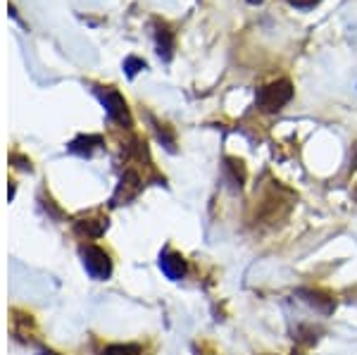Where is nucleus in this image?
<instances>
[{"instance_id": "7", "label": "nucleus", "mask_w": 357, "mask_h": 355, "mask_svg": "<svg viewBox=\"0 0 357 355\" xmlns=\"http://www.w3.org/2000/svg\"><path fill=\"white\" fill-rule=\"evenodd\" d=\"M160 270H162L172 282L181 279L186 274V260L178 253H162L160 255Z\"/></svg>"}, {"instance_id": "2", "label": "nucleus", "mask_w": 357, "mask_h": 355, "mask_svg": "<svg viewBox=\"0 0 357 355\" xmlns=\"http://www.w3.org/2000/svg\"><path fill=\"white\" fill-rule=\"evenodd\" d=\"M281 191H284V188L274 184L272 191H269L267 196H264V200L260 203V213H257V222H267L269 227H274L276 222L284 220V217L289 215L293 196L284 200V198L279 196Z\"/></svg>"}, {"instance_id": "4", "label": "nucleus", "mask_w": 357, "mask_h": 355, "mask_svg": "<svg viewBox=\"0 0 357 355\" xmlns=\"http://www.w3.org/2000/svg\"><path fill=\"white\" fill-rule=\"evenodd\" d=\"M100 98H102V105H105L107 114H110L114 122L126 124V127H129V124H131V117H129V110H126V103H124L122 96H119L117 91L107 89L105 93H100Z\"/></svg>"}, {"instance_id": "11", "label": "nucleus", "mask_w": 357, "mask_h": 355, "mask_svg": "<svg viewBox=\"0 0 357 355\" xmlns=\"http://www.w3.org/2000/svg\"><path fill=\"white\" fill-rule=\"evenodd\" d=\"M224 163H227V172H231V181H234V184L243 186V181H245V165H243V160L227 158Z\"/></svg>"}, {"instance_id": "15", "label": "nucleus", "mask_w": 357, "mask_h": 355, "mask_svg": "<svg viewBox=\"0 0 357 355\" xmlns=\"http://www.w3.org/2000/svg\"><path fill=\"white\" fill-rule=\"evenodd\" d=\"M250 5H260V3H264V0H248Z\"/></svg>"}, {"instance_id": "6", "label": "nucleus", "mask_w": 357, "mask_h": 355, "mask_svg": "<svg viewBox=\"0 0 357 355\" xmlns=\"http://www.w3.org/2000/svg\"><path fill=\"white\" fill-rule=\"evenodd\" d=\"M138 191H141V176H138L136 172H126L122 176V181H119L117 193H114V205L129 203L131 198L138 196Z\"/></svg>"}, {"instance_id": "8", "label": "nucleus", "mask_w": 357, "mask_h": 355, "mask_svg": "<svg viewBox=\"0 0 357 355\" xmlns=\"http://www.w3.org/2000/svg\"><path fill=\"white\" fill-rule=\"evenodd\" d=\"M155 38H158V53L162 55L165 60H169L172 50H174V36H172V31L167 29V24L155 22Z\"/></svg>"}, {"instance_id": "1", "label": "nucleus", "mask_w": 357, "mask_h": 355, "mask_svg": "<svg viewBox=\"0 0 357 355\" xmlns=\"http://www.w3.org/2000/svg\"><path fill=\"white\" fill-rule=\"evenodd\" d=\"M293 98V84L289 79H279L267 86H262L257 91V107L262 112H279L281 107H286Z\"/></svg>"}, {"instance_id": "3", "label": "nucleus", "mask_w": 357, "mask_h": 355, "mask_svg": "<svg viewBox=\"0 0 357 355\" xmlns=\"http://www.w3.org/2000/svg\"><path fill=\"white\" fill-rule=\"evenodd\" d=\"M82 257H84L86 272L93 279H107L112 274L110 255L102 248H98V246H86V248H82Z\"/></svg>"}, {"instance_id": "12", "label": "nucleus", "mask_w": 357, "mask_h": 355, "mask_svg": "<svg viewBox=\"0 0 357 355\" xmlns=\"http://www.w3.org/2000/svg\"><path fill=\"white\" fill-rule=\"evenodd\" d=\"M138 346H124V343H117V346H107L102 355H138Z\"/></svg>"}, {"instance_id": "13", "label": "nucleus", "mask_w": 357, "mask_h": 355, "mask_svg": "<svg viewBox=\"0 0 357 355\" xmlns=\"http://www.w3.org/2000/svg\"><path fill=\"white\" fill-rule=\"evenodd\" d=\"M296 339L301 343H305V346H312V343L317 341V331H314V327H301L296 334Z\"/></svg>"}, {"instance_id": "5", "label": "nucleus", "mask_w": 357, "mask_h": 355, "mask_svg": "<svg viewBox=\"0 0 357 355\" xmlns=\"http://www.w3.org/2000/svg\"><path fill=\"white\" fill-rule=\"evenodd\" d=\"M296 296L303 303H307L310 308L319 310L321 315L333 312V299H331V296H326V294H321V291H317V289H298Z\"/></svg>"}, {"instance_id": "10", "label": "nucleus", "mask_w": 357, "mask_h": 355, "mask_svg": "<svg viewBox=\"0 0 357 355\" xmlns=\"http://www.w3.org/2000/svg\"><path fill=\"white\" fill-rule=\"evenodd\" d=\"M100 136H79L77 141H72V146H69V151L74 153H82V156H91L93 153L96 146H100Z\"/></svg>"}, {"instance_id": "9", "label": "nucleus", "mask_w": 357, "mask_h": 355, "mask_svg": "<svg viewBox=\"0 0 357 355\" xmlns=\"http://www.w3.org/2000/svg\"><path fill=\"white\" fill-rule=\"evenodd\" d=\"M74 229H77L79 234H86V236H100L107 229V220H82V222H77Z\"/></svg>"}, {"instance_id": "14", "label": "nucleus", "mask_w": 357, "mask_h": 355, "mask_svg": "<svg viewBox=\"0 0 357 355\" xmlns=\"http://www.w3.org/2000/svg\"><path fill=\"white\" fill-rule=\"evenodd\" d=\"M293 8H301V10H307V8H314V5H319L321 0H289Z\"/></svg>"}, {"instance_id": "16", "label": "nucleus", "mask_w": 357, "mask_h": 355, "mask_svg": "<svg viewBox=\"0 0 357 355\" xmlns=\"http://www.w3.org/2000/svg\"><path fill=\"white\" fill-rule=\"evenodd\" d=\"M41 355H57V353H50V351H43Z\"/></svg>"}]
</instances>
